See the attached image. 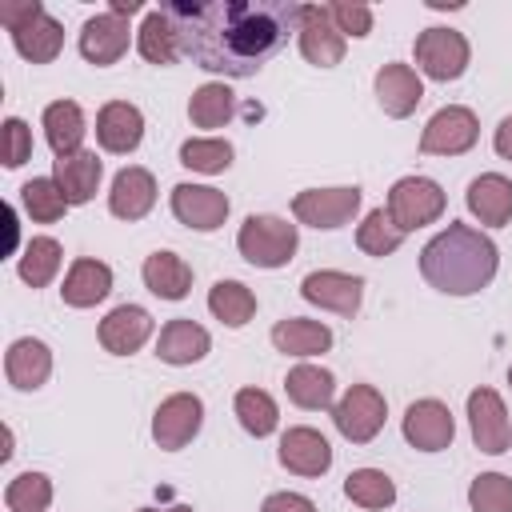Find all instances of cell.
I'll return each mask as SVG.
<instances>
[{"mask_svg": "<svg viewBox=\"0 0 512 512\" xmlns=\"http://www.w3.org/2000/svg\"><path fill=\"white\" fill-rule=\"evenodd\" d=\"M180 32V56L220 76H252L296 28L300 4L288 0H208L164 4Z\"/></svg>", "mask_w": 512, "mask_h": 512, "instance_id": "obj_1", "label": "cell"}, {"mask_svg": "<svg viewBox=\"0 0 512 512\" xmlns=\"http://www.w3.org/2000/svg\"><path fill=\"white\" fill-rule=\"evenodd\" d=\"M496 244L468 228V224H448L440 236H432L420 252V276L444 292V296H472L492 284L496 276Z\"/></svg>", "mask_w": 512, "mask_h": 512, "instance_id": "obj_2", "label": "cell"}, {"mask_svg": "<svg viewBox=\"0 0 512 512\" xmlns=\"http://www.w3.org/2000/svg\"><path fill=\"white\" fill-rule=\"evenodd\" d=\"M300 236H296V224L280 220V216H248L236 232V248L248 264L256 268H284L296 252Z\"/></svg>", "mask_w": 512, "mask_h": 512, "instance_id": "obj_3", "label": "cell"}, {"mask_svg": "<svg viewBox=\"0 0 512 512\" xmlns=\"http://www.w3.org/2000/svg\"><path fill=\"white\" fill-rule=\"evenodd\" d=\"M440 212H444V192L428 176H404L388 192V216L396 220V228L404 236L424 228V224H432V220H440Z\"/></svg>", "mask_w": 512, "mask_h": 512, "instance_id": "obj_4", "label": "cell"}, {"mask_svg": "<svg viewBox=\"0 0 512 512\" xmlns=\"http://www.w3.org/2000/svg\"><path fill=\"white\" fill-rule=\"evenodd\" d=\"M384 416H388V404L372 384H352L332 404V420H336L340 436L352 440V444H368L384 428Z\"/></svg>", "mask_w": 512, "mask_h": 512, "instance_id": "obj_5", "label": "cell"}, {"mask_svg": "<svg viewBox=\"0 0 512 512\" xmlns=\"http://www.w3.org/2000/svg\"><path fill=\"white\" fill-rule=\"evenodd\" d=\"M476 136H480L476 112L464 108V104H448V108H440V112L424 124V132H420V152H424V156H460V152H468V148L476 144Z\"/></svg>", "mask_w": 512, "mask_h": 512, "instance_id": "obj_6", "label": "cell"}, {"mask_svg": "<svg viewBox=\"0 0 512 512\" xmlns=\"http://www.w3.org/2000/svg\"><path fill=\"white\" fill-rule=\"evenodd\" d=\"M416 68L432 80H456L468 68V40L456 28H424L416 36Z\"/></svg>", "mask_w": 512, "mask_h": 512, "instance_id": "obj_7", "label": "cell"}, {"mask_svg": "<svg viewBox=\"0 0 512 512\" xmlns=\"http://www.w3.org/2000/svg\"><path fill=\"white\" fill-rule=\"evenodd\" d=\"M296 36H300V52H304L308 64L332 68V64L344 60V36H340V28L332 24V16H328L324 4H300Z\"/></svg>", "mask_w": 512, "mask_h": 512, "instance_id": "obj_8", "label": "cell"}, {"mask_svg": "<svg viewBox=\"0 0 512 512\" xmlns=\"http://www.w3.org/2000/svg\"><path fill=\"white\" fill-rule=\"evenodd\" d=\"M356 208H360V188L356 184L352 188H304L292 200L296 220L308 224V228H340L356 216Z\"/></svg>", "mask_w": 512, "mask_h": 512, "instance_id": "obj_9", "label": "cell"}, {"mask_svg": "<svg viewBox=\"0 0 512 512\" xmlns=\"http://www.w3.org/2000/svg\"><path fill=\"white\" fill-rule=\"evenodd\" d=\"M200 424H204V404H200V396L176 392V396L160 400V408H156V416H152V440H156L164 452H176V448H184V444L200 432Z\"/></svg>", "mask_w": 512, "mask_h": 512, "instance_id": "obj_10", "label": "cell"}, {"mask_svg": "<svg viewBox=\"0 0 512 512\" xmlns=\"http://www.w3.org/2000/svg\"><path fill=\"white\" fill-rule=\"evenodd\" d=\"M468 424H472V440L480 452L500 456L512 444V428H508V412L504 400L492 388H476L468 392Z\"/></svg>", "mask_w": 512, "mask_h": 512, "instance_id": "obj_11", "label": "cell"}, {"mask_svg": "<svg viewBox=\"0 0 512 512\" xmlns=\"http://www.w3.org/2000/svg\"><path fill=\"white\" fill-rule=\"evenodd\" d=\"M128 40H132V28H128V20L116 16V12H96V16L84 20V28H80V52H84V60L96 64V68L116 64V60L128 52Z\"/></svg>", "mask_w": 512, "mask_h": 512, "instance_id": "obj_12", "label": "cell"}, {"mask_svg": "<svg viewBox=\"0 0 512 512\" xmlns=\"http://www.w3.org/2000/svg\"><path fill=\"white\" fill-rule=\"evenodd\" d=\"M172 212L180 224L196 232H216L228 220V196L208 184H176L172 188Z\"/></svg>", "mask_w": 512, "mask_h": 512, "instance_id": "obj_13", "label": "cell"}, {"mask_svg": "<svg viewBox=\"0 0 512 512\" xmlns=\"http://www.w3.org/2000/svg\"><path fill=\"white\" fill-rule=\"evenodd\" d=\"M300 296L308 304H320L328 312H340V316H356L360 300H364V280L360 276H348V272H308L300 280Z\"/></svg>", "mask_w": 512, "mask_h": 512, "instance_id": "obj_14", "label": "cell"}, {"mask_svg": "<svg viewBox=\"0 0 512 512\" xmlns=\"http://www.w3.org/2000/svg\"><path fill=\"white\" fill-rule=\"evenodd\" d=\"M452 436H456V420H452L448 404H440V400H416V404H408V412H404V440L412 448L440 452V448L452 444Z\"/></svg>", "mask_w": 512, "mask_h": 512, "instance_id": "obj_15", "label": "cell"}, {"mask_svg": "<svg viewBox=\"0 0 512 512\" xmlns=\"http://www.w3.org/2000/svg\"><path fill=\"white\" fill-rule=\"evenodd\" d=\"M96 140H100L104 152H116V156L140 148V140H144V116H140V108L128 104V100H108L96 112Z\"/></svg>", "mask_w": 512, "mask_h": 512, "instance_id": "obj_16", "label": "cell"}, {"mask_svg": "<svg viewBox=\"0 0 512 512\" xmlns=\"http://www.w3.org/2000/svg\"><path fill=\"white\" fill-rule=\"evenodd\" d=\"M280 464L296 476H324L332 468V448L316 428H288L280 436Z\"/></svg>", "mask_w": 512, "mask_h": 512, "instance_id": "obj_17", "label": "cell"}, {"mask_svg": "<svg viewBox=\"0 0 512 512\" xmlns=\"http://www.w3.org/2000/svg\"><path fill=\"white\" fill-rule=\"evenodd\" d=\"M52 372V352L44 340L36 336H24V340H12L8 352H4V376L12 388L20 392H36Z\"/></svg>", "mask_w": 512, "mask_h": 512, "instance_id": "obj_18", "label": "cell"}, {"mask_svg": "<svg viewBox=\"0 0 512 512\" xmlns=\"http://www.w3.org/2000/svg\"><path fill=\"white\" fill-rule=\"evenodd\" d=\"M152 204H156V180H152V172L148 168H136V164L120 168L116 180H112V192H108L112 216L140 220V216L152 212Z\"/></svg>", "mask_w": 512, "mask_h": 512, "instance_id": "obj_19", "label": "cell"}, {"mask_svg": "<svg viewBox=\"0 0 512 512\" xmlns=\"http://www.w3.org/2000/svg\"><path fill=\"white\" fill-rule=\"evenodd\" d=\"M96 336H100V344L112 356H128V352H136L152 336V316L140 304H120V308H112L100 320V332Z\"/></svg>", "mask_w": 512, "mask_h": 512, "instance_id": "obj_20", "label": "cell"}, {"mask_svg": "<svg viewBox=\"0 0 512 512\" xmlns=\"http://www.w3.org/2000/svg\"><path fill=\"white\" fill-rule=\"evenodd\" d=\"M376 100H380V108H384L388 116L404 120V116H412L416 104L424 100V84H420V76H416L408 64H384V68L376 72Z\"/></svg>", "mask_w": 512, "mask_h": 512, "instance_id": "obj_21", "label": "cell"}, {"mask_svg": "<svg viewBox=\"0 0 512 512\" xmlns=\"http://www.w3.org/2000/svg\"><path fill=\"white\" fill-rule=\"evenodd\" d=\"M108 292H112V268L104 260H92V256L72 260V268H68V276L60 284V296H64L68 308H92Z\"/></svg>", "mask_w": 512, "mask_h": 512, "instance_id": "obj_22", "label": "cell"}, {"mask_svg": "<svg viewBox=\"0 0 512 512\" xmlns=\"http://www.w3.org/2000/svg\"><path fill=\"white\" fill-rule=\"evenodd\" d=\"M100 176H104V164L96 152H72V156H56V168H52V180L60 184V192L68 196V204H88L100 188Z\"/></svg>", "mask_w": 512, "mask_h": 512, "instance_id": "obj_23", "label": "cell"}, {"mask_svg": "<svg viewBox=\"0 0 512 512\" xmlns=\"http://www.w3.org/2000/svg\"><path fill=\"white\" fill-rule=\"evenodd\" d=\"M208 348H212V336L196 320H188V316L168 320L160 328V340H156V356L164 364H196V360L208 356Z\"/></svg>", "mask_w": 512, "mask_h": 512, "instance_id": "obj_24", "label": "cell"}, {"mask_svg": "<svg viewBox=\"0 0 512 512\" xmlns=\"http://www.w3.org/2000/svg\"><path fill=\"white\" fill-rule=\"evenodd\" d=\"M468 208L480 224L500 228L512 220V180L500 172H484L468 184Z\"/></svg>", "mask_w": 512, "mask_h": 512, "instance_id": "obj_25", "label": "cell"}, {"mask_svg": "<svg viewBox=\"0 0 512 512\" xmlns=\"http://www.w3.org/2000/svg\"><path fill=\"white\" fill-rule=\"evenodd\" d=\"M12 44L24 60L32 64H52L64 48V28L48 16V12H36L32 20H24L20 28H12Z\"/></svg>", "mask_w": 512, "mask_h": 512, "instance_id": "obj_26", "label": "cell"}, {"mask_svg": "<svg viewBox=\"0 0 512 512\" xmlns=\"http://www.w3.org/2000/svg\"><path fill=\"white\" fill-rule=\"evenodd\" d=\"M272 344L284 356H316L332 348V328L320 320H304V316H288L272 328Z\"/></svg>", "mask_w": 512, "mask_h": 512, "instance_id": "obj_27", "label": "cell"}, {"mask_svg": "<svg viewBox=\"0 0 512 512\" xmlns=\"http://www.w3.org/2000/svg\"><path fill=\"white\" fill-rule=\"evenodd\" d=\"M136 48H140V56L148 64H160V68L164 64H176V56H180V32H176V24H172V16L164 8H152L144 16V24L136 32Z\"/></svg>", "mask_w": 512, "mask_h": 512, "instance_id": "obj_28", "label": "cell"}, {"mask_svg": "<svg viewBox=\"0 0 512 512\" xmlns=\"http://www.w3.org/2000/svg\"><path fill=\"white\" fill-rule=\"evenodd\" d=\"M84 132L88 128H84V112H80L76 100H56V104L44 108V136H48V144H52L56 156L80 152Z\"/></svg>", "mask_w": 512, "mask_h": 512, "instance_id": "obj_29", "label": "cell"}, {"mask_svg": "<svg viewBox=\"0 0 512 512\" xmlns=\"http://www.w3.org/2000/svg\"><path fill=\"white\" fill-rule=\"evenodd\" d=\"M144 284L160 300H184L192 288V268L176 252H152L144 260Z\"/></svg>", "mask_w": 512, "mask_h": 512, "instance_id": "obj_30", "label": "cell"}, {"mask_svg": "<svg viewBox=\"0 0 512 512\" xmlns=\"http://www.w3.org/2000/svg\"><path fill=\"white\" fill-rule=\"evenodd\" d=\"M284 392L300 408H328L332 396H336V376L328 368H320V364H296L284 376Z\"/></svg>", "mask_w": 512, "mask_h": 512, "instance_id": "obj_31", "label": "cell"}, {"mask_svg": "<svg viewBox=\"0 0 512 512\" xmlns=\"http://www.w3.org/2000/svg\"><path fill=\"white\" fill-rule=\"evenodd\" d=\"M232 112H236V96H232V88L224 80L200 84L192 92V100H188V120L196 128H224L232 120Z\"/></svg>", "mask_w": 512, "mask_h": 512, "instance_id": "obj_32", "label": "cell"}, {"mask_svg": "<svg viewBox=\"0 0 512 512\" xmlns=\"http://www.w3.org/2000/svg\"><path fill=\"white\" fill-rule=\"evenodd\" d=\"M208 308L220 324L228 328H244L252 316H256V296L252 288H244L240 280H216L212 292H208Z\"/></svg>", "mask_w": 512, "mask_h": 512, "instance_id": "obj_33", "label": "cell"}, {"mask_svg": "<svg viewBox=\"0 0 512 512\" xmlns=\"http://www.w3.org/2000/svg\"><path fill=\"white\" fill-rule=\"evenodd\" d=\"M344 496H348L352 504L376 512V508H388V504L396 500V484H392V476H384L380 468H356V472L344 480Z\"/></svg>", "mask_w": 512, "mask_h": 512, "instance_id": "obj_34", "label": "cell"}, {"mask_svg": "<svg viewBox=\"0 0 512 512\" xmlns=\"http://www.w3.org/2000/svg\"><path fill=\"white\" fill-rule=\"evenodd\" d=\"M20 200H24L28 216L40 220V224H52V220H60V216L72 208L68 196L60 192V184H56L52 176H36V180H28V184L20 188Z\"/></svg>", "mask_w": 512, "mask_h": 512, "instance_id": "obj_35", "label": "cell"}, {"mask_svg": "<svg viewBox=\"0 0 512 512\" xmlns=\"http://www.w3.org/2000/svg\"><path fill=\"white\" fill-rule=\"evenodd\" d=\"M60 244L52 240V236H32L28 244H24V256H20V280L24 284H32V288H44L52 276H56V268H60Z\"/></svg>", "mask_w": 512, "mask_h": 512, "instance_id": "obj_36", "label": "cell"}, {"mask_svg": "<svg viewBox=\"0 0 512 512\" xmlns=\"http://www.w3.org/2000/svg\"><path fill=\"white\" fill-rule=\"evenodd\" d=\"M400 240H404V232L396 228V220L388 216V208H372L364 216V224L356 228V244L368 256H392L400 248Z\"/></svg>", "mask_w": 512, "mask_h": 512, "instance_id": "obj_37", "label": "cell"}, {"mask_svg": "<svg viewBox=\"0 0 512 512\" xmlns=\"http://www.w3.org/2000/svg\"><path fill=\"white\" fill-rule=\"evenodd\" d=\"M236 420L244 424V432L268 436V432H276L280 412H276V400L264 388H240L236 392Z\"/></svg>", "mask_w": 512, "mask_h": 512, "instance_id": "obj_38", "label": "cell"}, {"mask_svg": "<svg viewBox=\"0 0 512 512\" xmlns=\"http://www.w3.org/2000/svg\"><path fill=\"white\" fill-rule=\"evenodd\" d=\"M4 504H8V512H48V504H52V480L44 472H20L16 480H8Z\"/></svg>", "mask_w": 512, "mask_h": 512, "instance_id": "obj_39", "label": "cell"}, {"mask_svg": "<svg viewBox=\"0 0 512 512\" xmlns=\"http://www.w3.org/2000/svg\"><path fill=\"white\" fill-rule=\"evenodd\" d=\"M180 164L192 168V172H204V176H216L232 164V144L228 140H216V136H196V140H184L180 144Z\"/></svg>", "mask_w": 512, "mask_h": 512, "instance_id": "obj_40", "label": "cell"}, {"mask_svg": "<svg viewBox=\"0 0 512 512\" xmlns=\"http://www.w3.org/2000/svg\"><path fill=\"white\" fill-rule=\"evenodd\" d=\"M472 512H512V480L500 472H480L468 488Z\"/></svg>", "mask_w": 512, "mask_h": 512, "instance_id": "obj_41", "label": "cell"}, {"mask_svg": "<svg viewBox=\"0 0 512 512\" xmlns=\"http://www.w3.org/2000/svg\"><path fill=\"white\" fill-rule=\"evenodd\" d=\"M328 8V16H332V24L340 28V36H368L372 32V8L368 4H348V0H340V4H324Z\"/></svg>", "mask_w": 512, "mask_h": 512, "instance_id": "obj_42", "label": "cell"}, {"mask_svg": "<svg viewBox=\"0 0 512 512\" xmlns=\"http://www.w3.org/2000/svg\"><path fill=\"white\" fill-rule=\"evenodd\" d=\"M24 160H32V128L20 116H8L4 120V164L20 168Z\"/></svg>", "mask_w": 512, "mask_h": 512, "instance_id": "obj_43", "label": "cell"}, {"mask_svg": "<svg viewBox=\"0 0 512 512\" xmlns=\"http://www.w3.org/2000/svg\"><path fill=\"white\" fill-rule=\"evenodd\" d=\"M260 512H316V504L308 496H300V492H272L260 504Z\"/></svg>", "mask_w": 512, "mask_h": 512, "instance_id": "obj_44", "label": "cell"}, {"mask_svg": "<svg viewBox=\"0 0 512 512\" xmlns=\"http://www.w3.org/2000/svg\"><path fill=\"white\" fill-rule=\"evenodd\" d=\"M36 12H44L36 0H12V4H0V24L12 32V28H20L24 20H32Z\"/></svg>", "mask_w": 512, "mask_h": 512, "instance_id": "obj_45", "label": "cell"}, {"mask_svg": "<svg viewBox=\"0 0 512 512\" xmlns=\"http://www.w3.org/2000/svg\"><path fill=\"white\" fill-rule=\"evenodd\" d=\"M492 144H496V152H500L504 160H512V116H504V120H500V128H496V136H492Z\"/></svg>", "mask_w": 512, "mask_h": 512, "instance_id": "obj_46", "label": "cell"}, {"mask_svg": "<svg viewBox=\"0 0 512 512\" xmlns=\"http://www.w3.org/2000/svg\"><path fill=\"white\" fill-rule=\"evenodd\" d=\"M108 12H116V16H124V20H128V16L144 12V4H140V0H112V4H108Z\"/></svg>", "mask_w": 512, "mask_h": 512, "instance_id": "obj_47", "label": "cell"}, {"mask_svg": "<svg viewBox=\"0 0 512 512\" xmlns=\"http://www.w3.org/2000/svg\"><path fill=\"white\" fill-rule=\"evenodd\" d=\"M136 512H192L188 504H176V508H136Z\"/></svg>", "mask_w": 512, "mask_h": 512, "instance_id": "obj_48", "label": "cell"}, {"mask_svg": "<svg viewBox=\"0 0 512 512\" xmlns=\"http://www.w3.org/2000/svg\"><path fill=\"white\" fill-rule=\"evenodd\" d=\"M508 384H512V368H508Z\"/></svg>", "mask_w": 512, "mask_h": 512, "instance_id": "obj_49", "label": "cell"}]
</instances>
